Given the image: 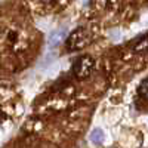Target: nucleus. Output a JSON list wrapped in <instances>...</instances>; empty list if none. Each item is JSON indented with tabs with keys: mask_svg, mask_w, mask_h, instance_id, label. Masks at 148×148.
Segmentation results:
<instances>
[{
	"mask_svg": "<svg viewBox=\"0 0 148 148\" xmlns=\"http://www.w3.org/2000/svg\"><path fill=\"white\" fill-rule=\"evenodd\" d=\"M93 67H95V61L90 56H82L74 61L71 71L79 80H83V79H88L92 74Z\"/></svg>",
	"mask_w": 148,
	"mask_h": 148,
	"instance_id": "obj_1",
	"label": "nucleus"
},
{
	"mask_svg": "<svg viewBox=\"0 0 148 148\" xmlns=\"http://www.w3.org/2000/svg\"><path fill=\"white\" fill-rule=\"evenodd\" d=\"M92 40L90 33H88L84 28H77L76 31H73L68 39H67V47L71 51H76V49H82L86 45H89Z\"/></svg>",
	"mask_w": 148,
	"mask_h": 148,
	"instance_id": "obj_2",
	"label": "nucleus"
},
{
	"mask_svg": "<svg viewBox=\"0 0 148 148\" xmlns=\"http://www.w3.org/2000/svg\"><path fill=\"white\" fill-rule=\"evenodd\" d=\"M132 51L135 53H145V52H148V34L141 36L139 39H136L133 42Z\"/></svg>",
	"mask_w": 148,
	"mask_h": 148,
	"instance_id": "obj_3",
	"label": "nucleus"
},
{
	"mask_svg": "<svg viewBox=\"0 0 148 148\" xmlns=\"http://www.w3.org/2000/svg\"><path fill=\"white\" fill-rule=\"evenodd\" d=\"M138 93L141 98H144V99H148V79H145L138 88Z\"/></svg>",
	"mask_w": 148,
	"mask_h": 148,
	"instance_id": "obj_4",
	"label": "nucleus"
},
{
	"mask_svg": "<svg viewBox=\"0 0 148 148\" xmlns=\"http://www.w3.org/2000/svg\"><path fill=\"white\" fill-rule=\"evenodd\" d=\"M102 138H104V135H102V132H101V130H96V132H93V133H92V139H93V141H96V144H99V142L102 141Z\"/></svg>",
	"mask_w": 148,
	"mask_h": 148,
	"instance_id": "obj_5",
	"label": "nucleus"
}]
</instances>
